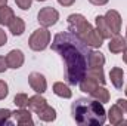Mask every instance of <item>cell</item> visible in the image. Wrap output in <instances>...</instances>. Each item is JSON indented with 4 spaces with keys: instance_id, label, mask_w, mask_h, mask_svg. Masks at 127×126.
I'll return each instance as SVG.
<instances>
[{
    "instance_id": "obj_1",
    "label": "cell",
    "mask_w": 127,
    "mask_h": 126,
    "mask_svg": "<svg viewBox=\"0 0 127 126\" xmlns=\"http://www.w3.org/2000/svg\"><path fill=\"white\" fill-rule=\"evenodd\" d=\"M52 49L61 55L65 63L66 82L72 86L78 85L89 68V55L92 52L90 46H87L77 34L62 31L53 37Z\"/></svg>"
},
{
    "instance_id": "obj_2",
    "label": "cell",
    "mask_w": 127,
    "mask_h": 126,
    "mask_svg": "<svg viewBox=\"0 0 127 126\" xmlns=\"http://www.w3.org/2000/svg\"><path fill=\"white\" fill-rule=\"evenodd\" d=\"M71 116L80 126H102L106 122L103 104L97 99L78 98L71 105Z\"/></svg>"
},
{
    "instance_id": "obj_3",
    "label": "cell",
    "mask_w": 127,
    "mask_h": 126,
    "mask_svg": "<svg viewBox=\"0 0 127 126\" xmlns=\"http://www.w3.org/2000/svg\"><path fill=\"white\" fill-rule=\"evenodd\" d=\"M66 21H68V30L71 33H74V34H77L80 39H83L87 33L93 28L92 24L81 13H71L66 18Z\"/></svg>"
},
{
    "instance_id": "obj_4",
    "label": "cell",
    "mask_w": 127,
    "mask_h": 126,
    "mask_svg": "<svg viewBox=\"0 0 127 126\" xmlns=\"http://www.w3.org/2000/svg\"><path fill=\"white\" fill-rule=\"evenodd\" d=\"M50 39H52L50 31H49L46 27H40V28H37V30L30 36V39H28V46L31 48L32 51H35V52L44 51V49L49 46Z\"/></svg>"
},
{
    "instance_id": "obj_5",
    "label": "cell",
    "mask_w": 127,
    "mask_h": 126,
    "mask_svg": "<svg viewBox=\"0 0 127 126\" xmlns=\"http://www.w3.org/2000/svg\"><path fill=\"white\" fill-rule=\"evenodd\" d=\"M58 19H59V12H58L55 7H52V6L41 7V9L38 10V13H37V21H38V24H40L41 27H46V28L55 25V24L58 22Z\"/></svg>"
},
{
    "instance_id": "obj_6",
    "label": "cell",
    "mask_w": 127,
    "mask_h": 126,
    "mask_svg": "<svg viewBox=\"0 0 127 126\" xmlns=\"http://www.w3.org/2000/svg\"><path fill=\"white\" fill-rule=\"evenodd\" d=\"M28 83L32 88V91H35V94H44L47 91V80L43 74L40 73H31L28 76Z\"/></svg>"
},
{
    "instance_id": "obj_7",
    "label": "cell",
    "mask_w": 127,
    "mask_h": 126,
    "mask_svg": "<svg viewBox=\"0 0 127 126\" xmlns=\"http://www.w3.org/2000/svg\"><path fill=\"white\" fill-rule=\"evenodd\" d=\"M103 16H105V21H106L109 30L112 31V34L114 36L120 34V31H121V16H120V13L114 9H109Z\"/></svg>"
},
{
    "instance_id": "obj_8",
    "label": "cell",
    "mask_w": 127,
    "mask_h": 126,
    "mask_svg": "<svg viewBox=\"0 0 127 126\" xmlns=\"http://www.w3.org/2000/svg\"><path fill=\"white\" fill-rule=\"evenodd\" d=\"M25 61V57H24V52L19 51V49H12L7 55H6V63L9 68H13V70H18L22 67V64Z\"/></svg>"
},
{
    "instance_id": "obj_9",
    "label": "cell",
    "mask_w": 127,
    "mask_h": 126,
    "mask_svg": "<svg viewBox=\"0 0 127 126\" xmlns=\"http://www.w3.org/2000/svg\"><path fill=\"white\" fill-rule=\"evenodd\" d=\"M12 116L15 117V122L19 126H32L34 122H32V116L31 111L27 110V108H18L15 111H12Z\"/></svg>"
},
{
    "instance_id": "obj_10",
    "label": "cell",
    "mask_w": 127,
    "mask_h": 126,
    "mask_svg": "<svg viewBox=\"0 0 127 126\" xmlns=\"http://www.w3.org/2000/svg\"><path fill=\"white\" fill-rule=\"evenodd\" d=\"M124 110L118 105V104H114L111 105V108L108 110V114H106V119L109 120L111 125H121V122L124 120Z\"/></svg>"
},
{
    "instance_id": "obj_11",
    "label": "cell",
    "mask_w": 127,
    "mask_h": 126,
    "mask_svg": "<svg viewBox=\"0 0 127 126\" xmlns=\"http://www.w3.org/2000/svg\"><path fill=\"white\" fill-rule=\"evenodd\" d=\"M108 49L112 54H121L124 49H127V40L126 37H121L120 34H115L109 39L108 43Z\"/></svg>"
},
{
    "instance_id": "obj_12",
    "label": "cell",
    "mask_w": 127,
    "mask_h": 126,
    "mask_svg": "<svg viewBox=\"0 0 127 126\" xmlns=\"http://www.w3.org/2000/svg\"><path fill=\"white\" fill-rule=\"evenodd\" d=\"M81 40H83L87 46H90V48H100V46L103 45V40H105V39L99 34V31H97L96 28H92Z\"/></svg>"
},
{
    "instance_id": "obj_13",
    "label": "cell",
    "mask_w": 127,
    "mask_h": 126,
    "mask_svg": "<svg viewBox=\"0 0 127 126\" xmlns=\"http://www.w3.org/2000/svg\"><path fill=\"white\" fill-rule=\"evenodd\" d=\"M109 79H111V83L114 85V88L121 89L123 88V83H124V71H123V68H120V67L111 68Z\"/></svg>"
},
{
    "instance_id": "obj_14",
    "label": "cell",
    "mask_w": 127,
    "mask_h": 126,
    "mask_svg": "<svg viewBox=\"0 0 127 126\" xmlns=\"http://www.w3.org/2000/svg\"><path fill=\"white\" fill-rule=\"evenodd\" d=\"M95 22H96V30L99 31V34H100L103 39H111V37L114 36L112 31L109 30V27H108L106 21H105V16L97 15V16L95 18Z\"/></svg>"
},
{
    "instance_id": "obj_15",
    "label": "cell",
    "mask_w": 127,
    "mask_h": 126,
    "mask_svg": "<svg viewBox=\"0 0 127 126\" xmlns=\"http://www.w3.org/2000/svg\"><path fill=\"white\" fill-rule=\"evenodd\" d=\"M44 105H47V101H46V98L43 96V94H35L34 96H31V98L28 99V108L32 110L34 113L40 111Z\"/></svg>"
},
{
    "instance_id": "obj_16",
    "label": "cell",
    "mask_w": 127,
    "mask_h": 126,
    "mask_svg": "<svg viewBox=\"0 0 127 126\" xmlns=\"http://www.w3.org/2000/svg\"><path fill=\"white\" fill-rule=\"evenodd\" d=\"M35 114L38 116V119H40L41 122H53V120L56 119V110H55L53 107H50L49 104L44 105V107H43L40 111H37Z\"/></svg>"
},
{
    "instance_id": "obj_17",
    "label": "cell",
    "mask_w": 127,
    "mask_h": 126,
    "mask_svg": "<svg viewBox=\"0 0 127 126\" xmlns=\"http://www.w3.org/2000/svg\"><path fill=\"white\" fill-rule=\"evenodd\" d=\"M78 86H80V91H81V92H86V94L90 95L96 88L99 86V83L96 82L95 79H92V77H89V76H84V77L80 80Z\"/></svg>"
},
{
    "instance_id": "obj_18",
    "label": "cell",
    "mask_w": 127,
    "mask_h": 126,
    "mask_svg": "<svg viewBox=\"0 0 127 126\" xmlns=\"http://www.w3.org/2000/svg\"><path fill=\"white\" fill-rule=\"evenodd\" d=\"M7 27H9V31L12 33L13 36H22L24 31H25V22L19 16H15Z\"/></svg>"
},
{
    "instance_id": "obj_19",
    "label": "cell",
    "mask_w": 127,
    "mask_h": 126,
    "mask_svg": "<svg viewBox=\"0 0 127 126\" xmlns=\"http://www.w3.org/2000/svg\"><path fill=\"white\" fill-rule=\"evenodd\" d=\"M86 76L95 79L99 85H105L106 83V79H105V74H103V68L102 67H89Z\"/></svg>"
},
{
    "instance_id": "obj_20",
    "label": "cell",
    "mask_w": 127,
    "mask_h": 126,
    "mask_svg": "<svg viewBox=\"0 0 127 126\" xmlns=\"http://www.w3.org/2000/svg\"><path fill=\"white\" fill-rule=\"evenodd\" d=\"M53 94L58 95V96H61V98L68 99V98L72 96V91H71L69 86L65 85L64 82H56V83H53Z\"/></svg>"
},
{
    "instance_id": "obj_21",
    "label": "cell",
    "mask_w": 127,
    "mask_h": 126,
    "mask_svg": "<svg viewBox=\"0 0 127 126\" xmlns=\"http://www.w3.org/2000/svg\"><path fill=\"white\" fill-rule=\"evenodd\" d=\"M13 18H15V13L12 7H9L7 4L0 7V25H9Z\"/></svg>"
},
{
    "instance_id": "obj_22",
    "label": "cell",
    "mask_w": 127,
    "mask_h": 126,
    "mask_svg": "<svg viewBox=\"0 0 127 126\" xmlns=\"http://www.w3.org/2000/svg\"><path fill=\"white\" fill-rule=\"evenodd\" d=\"M90 95H92L95 99H97L99 102H102V104L108 102V101H109V98H111L109 91H108L106 88H103V85H99V86H97V88H96V89Z\"/></svg>"
},
{
    "instance_id": "obj_23",
    "label": "cell",
    "mask_w": 127,
    "mask_h": 126,
    "mask_svg": "<svg viewBox=\"0 0 127 126\" xmlns=\"http://www.w3.org/2000/svg\"><path fill=\"white\" fill-rule=\"evenodd\" d=\"M105 55L102 52H90L89 55V67H103L105 64Z\"/></svg>"
},
{
    "instance_id": "obj_24",
    "label": "cell",
    "mask_w": 127,
    "mask_h": 126,
    "mask_svg": "<svg viewBox=\"0 0 127 126\" xmlns=\"http://www.w3.org/2000/svg\"><path fill=\"white\" fill-rule=\"evenodd\" d=\"M28 95L27 94H16L13 98V104L18 107V108H25L28 107Z\"/></svg>"
},
{
    "instance_id": "obj_25",
    "label": "cell",
    "mask_w": 127,
    "mask_h": 126,
    "mask_svg": "<svg viewBox=\"0 0 127 126\" xmlns=\"http://www.w3.org/2000/svg\"><path fill=\"white\" fill-rule=\"evenodd\" d=\"M10 117H12V111H10L9 108H0V126L12 125Z\"/></svg>"
},
{
    "instance_id": "obj_26",
    "label": "cell",
    "mask_w": 127,
    "mask_h": 126,
    "mask_svg": "<svg viewBox=\"0 0 127 126\" xmlns=\"http://www.w3.org/2000/svg\"><path fill=\"white\" fill-rule=\"evenodd\" d=\"M9 95V86L4 80H0V101L4 99L6 96Z\"/></svg>"
},
{
    "instance_id": "obj_27",
    "label": "cell",
    "mask_w": 127,
    "mask_h": 126,
    "mask_svg": "<svg viewBox=\"0 0 127 126\" xmlns=\"http://www.w3.org/2000/svg\"><path fill=\"white\" fill-rule=\"evenodd\" d=\"M15 3H16V6H18L19 9L28 10V9L31 7V4H32V0H15Z\"/></svg>"
},
{
    "instance_id": "obj_28",
    "label": "cell",
    "mask_w": 127,
    "mask_h": 126,
    "mask_svg": "<svg viewBox=\"0 0 127 126\" xmlns=\"http://www.w3.org/2000/svg\"><path fill=\"white\" fill-rule=\"evenodd\" d=\"M7 63H6V57H1L0 55V73H4L7 70Z\"/></svg>"
},
{
    "instance_id": "obj_29",
    "label": "cell",
    "mask_w": 127,
    "mask_h": 126,
    "mask_svg": "<svg viewBox=\"0 0 127 126\" xmlns=\"http://www.w3.org/2000/svg\"><path fill=\"white\" fill-rule=\"evenodd\" d=\"M6 42H7V34H6L4 30L0 28V48H1L3 45H6Z\"/></svg>"
},
{
    "instance_id": "obj_30",
    "label": "cell",
    "mask_w": 127,
    "mask_h": 126,
    "mask_svg": "<svg viewBox=\"0 0 127 126\" xmlns=\"http://www.w3.org/2000/svg\"><path fill=\"white\" fill-rule=\"evenodd\" d=\"M117 104L124 110V113L127 114V99H123V98H120V99H117Z\"/></svg>"
},
{
    "instance_id": "obj_31",
    "label": "cell",
    "mask_w": 127,
    "mask_h": 126,
    "mask_svg": "<svg viewBox=\"0 0 127 126\" xmlns=\"http://www.w3.org/2000/svg\"><path fill=\"white\" fill-rule=\"evenodd\" d=\"M58 3H59L61 6H65V7H68V6H72V4L75 3V0H58Z\"/></svg>"
},
{
    "instance_id": "obj_32",
    "label": "cell",
    "mask_w": 127,
    "mask_h": 126,
    "mask_svg": "<svg viewBox=\"0 0 127 126\" xmlns=\"http://www.w3.org/2000/svg\"><path fill=\"white\" fill-rule=\"evenodd\" d=\"M92 4H95V6H103V4H106L108 3V0H89Z\"/></svg>"
},
{
    "instance_id": "obj_33",
    "label": "cell",
    "mask_w": 127,
    "mask_h": 126,
    "mask_svg": "<svg viewBox=\"0 0 127 126\" xmlns=\"http://www.w3.org/2000/svg\"><path fill=\"white\" fill-rule=\"evenodd\" d=\"M121 54H123V61H124V63L127 64V49H124V51H123Z\"/></svg>"
},
{
    "instance_id": "obj_34",
    "label": "cell",
    "mask_w": 127,
    "mask_h": 126,
    "mask_svg": "<svg viewBox=\"0 0 127 126\" xmlns=\"http://www.w3.org/2000/svg\"><path fill=\"white\" fill-rule=\"evenodd\" d=\"M6 4H7V0H0V7H3Z\"/></svg>"
},
{
    "instance_id": "obj_35",
    "label": "cell",
    "mask_w": 127,
    "mask_h": 126,
    "mask_svg": "<svg viewBox=\"0 0 127 126\" xmlns=\"http://www.w3.org/2000/svg\"><path fill=\"white\" fill-rule=\"evenodd\" d=\"M35 1H46V0H35Z\"/></svg>"
},
{
    "instance_id": "obj_36",
    "label": "cell",
    "mask_w": 127,
    "mask_h": 126,
    "mask_svg": "<svg viewBox=\"0 0 127 126\" xmlns=\"http://www.w3.org/2000/svg\"><path fill=\"white\" fill-rule=\"evenodd\" d=\"M124 92H126V96H127V86H126V91H124Z\"/></svg>"
},
{
    "instance_id": "obj_37",
    "label": "cell",
    "mask_w": 127,
    "mask_h": 126,
    "mask_svg": "<svg viewBox=\"0 0 127 126\" xmlns=\"http://www.w3.org/2000/svg\"><path fill=\"white\" fill-rule=\"evenodd\" d=\"M126 40H127V28H126Z\"/></svg>"
}]
</instances>
